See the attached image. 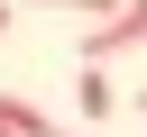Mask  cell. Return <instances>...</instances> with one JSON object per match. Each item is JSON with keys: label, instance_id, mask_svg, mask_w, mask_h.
Listing matches in <instances>:
<instances>
[{"label": "cell", "instance_id": "5b68a950", "mask_svg": "<svg viewBox=\"0 0 147 137\" xmlns=\"http://www.w3.org/2000/svg\"><path fill=\"white\" fill-rule=\"evenodd\" d=\"M37 137H64V128H55V119H46V128H37Z\"/></svg>", "mask_w": 147, "mask_h": 137}, {"label": "cell", "instance_id": "3957f363", "mask_svg": "<svg viewBox=\"0 0 147 137\" xmlns=\"http://www.w3.org/2000/svg\"><path fill=\"white\" fill-rule=\"evenodd\" d=\"M37 128H46V110H28V100L0 91V137H37Z\"/></svg>", "mask_w": 147, "mask_h": 137}, {"label": "cell", "instance_id": "8992f818", "mask_svg": "<svg viewBox=\"0 0 147 137\" xmlns=\"http://www.w3.org/2000/svg\"><path fill=\"white\" fill-rule=\"evenodd\" d=\"M0 27H9V0H0Z\"/></svg>", "mask_w": 147, "mask_h": 137}, {"label": "cell", "instance_id": "52a82bcc", "mask_svg": "<svg viewBox=\"0 0 147 137\" xmlns=\"http://www.w3.org/2000/svg\"><path fill=\"white\" fill-rule=\"evenodd\" d=\"M138 119H147V91H138Z\"/></svg>", "mask_w": 147, "mask_h": 137}, {"label": "cell", "instance_id": "7a4b0ae2", "mask_svg": "<svg viewBox=\"0 0 147 137\" xmlns=\"http://www.w3.org/2000/svg\"><path fill=\"white\" fill-rule=\"evenodd\" d=\"M74 100H83V119H110V110H119V91H110L101 64H74Z\"/></svg>", "mask_w": 147, "mask_h": 137}, {"label": "cell", "instance_id": "277c9868", "mask_svg": "<svg viewBox=\"0 0 147 137\" xmlns=\"http://www.w3.org/2000/svg\"><path fill=\"white\" fill-rule=\"evenodd\" d=\"M37 9H83V18H110L119 0H37Z\"/></svg>", "mask_w": 147, "mask_h": 137}, {"label": "cell", "instance_id": "6da1fadb", "mask_svg": "<svg viewBox=\"0 0 147 137\" xmlns=\"http://www.w3.org/2000/svg\"><path fill=\"white\" fill-rule=\"evenodd\" d=\"M129 46H147V0H119L110 18H92L74 64H110V55H129Z\"/></svg>", "mask_w": 147, "mask_h": 137}]
</instances>
